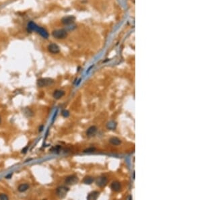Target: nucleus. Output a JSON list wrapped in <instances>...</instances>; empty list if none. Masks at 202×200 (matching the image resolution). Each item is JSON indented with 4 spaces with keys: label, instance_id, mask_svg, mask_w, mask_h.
<instances>
[{
    "label": "nucleus",
    "instance_id": "nucleus-1",
    "mask_svg": "<svg viewBox=\"0 0 202 200\" xmlns=\"http://www.w3.org/2000/svg\"><path fill=\"white\" fill-rule=\"evenodd\" d=\"M28 29L31 31H36L41 35L43 38H49V33L48 32L42 27H39L36 25L35 23L33 22H30L28 24Z\"/></svg>",
    "mask_w": 202,
    "mask_h": 200
},
{
    "label": "nucleus",
    "instance_id": "nucleus-2",
    "mask_svg": "<svg viewBox=\"0 0 202 200\" xmlns=\"http://www.w3.org/2000/svg\"><path fill=\"white\" fill-rule=\"evenodd\" d=\"M54 83V80L51 78H40L37 80V86L40 88L43 87H47L51 86Z\"/></svg>",
    "mask_w": 202,
    "mask_h": 200
},
{
    "label": "nucleus",
    "instance_id": "nucleus-3",
    "mask_svg": "<svg viewBox=\"0 0 202 200\" xmlns=\"http://www.w3.org/2000/svg\"><path fill=\"white\" fill-rule=\"evenodd\" d=\"M52 35L54 38H57V39H64L67 37V33L66 30L58 29L53 31Z\"/></svg>",
    "mask_w": 202,
    "mask_h": 200
},
{
    "label": "nucleus",
    "instance_id": "nucleus-4",
    "mask_svg": "<svg viewBox=\"0 0 202 200\" xmlns=\"http://www.w3.org/2000/svg\"><path fill=\"white\" fill-rule=\"evenodd\" d=\"M68 191H69V188L65 186L59 187L57 189V190H56L57 195H58L59 197H61V198L65 197Z\"/></svg>",
    "mask_w": 202,
    "mask_h": 200
},
{
    "label": "nucleus",
    "instance_id": "nucleus-5",
    "mask_svg": "<svg viewBox=\"0 0 202 200\" xmlns=\"http://www.w3.org/2000/svg\"><path fill=\"white\" fill-rule=\"evenodd\" d=\"M79 181V179L76 175H70V176L67 177L65 180V183L66 185H73L76 183H78Z\"/></svg>",
    "mask_w": 202,
    "mask_h": 200
},
{
    "label": "nucleus",
    "instance_id": "nucleus-6",
    "mask_svg": "<svg viewBox=\"0 0 202 200\" xmlns=\"http://www.w3.org/2000/svg\"><path fill=\"white\" fill-rule=\"evenodd\" d=\"M107 183H108V179L106 177H99L96 180V184L97 186L100 187H103L106 186Z\"/></svg>",
    "mask_w": 202,
    "mask_h": 200
},
{
    "label": "nucleus",
    "instance_id": "nucleus-7",
    "mask_svg": "<svg viewBox=\"0 0 202 200\" xmlns=\"http://www.w3.org/2000/svg\"><path fill=\"white\" fill-rule=\"evenodd\" d=\"M48 51L52 54H57L60 52V49L55 43H51L48 46Z\"/></svg>",
    "mask_w": 202,
    "mask_h": 200
},
{
    "label": "nucleus",
    "instance_id": "nucleus-8",
    "mask_svg": "<svg viewBox=\"0 0 202 200\" xmlns=\"http://www.w3.org/2000/svg\"><path fill=\"white\" fill-rule=\"evenodd\" d=\"M75 17L72 16H66V17L63 18L62 20H61V22L63 24H66V25H69V24H71L72 23H74V22L75 21Z\"/></svg>",
    "mask_w": 202,
    "mask_h": 200
},
{
    "label": "nucleus",
    "instance_id": "nucleus-9",
    "mask_svg": "<svg viewBox=\"0 0 202 200\" xmlns=\"http://www.w3.org/2000/svg\"><path fill=\"white\" fill-rule=\"evenodd\" d=\"M97 130H98V129H97V127H96V126L94 125L91 126V127H90L87 130L86 135L88 137L94 136V135H96V133Z\"/></svg>",
    "mask_w": 202,
    "mask_h": 200
},
{
    "label": "nucleus",
    "instance_id": "nucleus-10",
    "mask_svg": "<svg viewBox=\"0 0 202 200\" xmlns=\"http://www.w3.org/2000/svg\"><path fill=\"white\" fill-rule=\"evenodd\" d=\"M111 188L112 189V190L113 191L115 192H119L120 191V190L121 189V183H119V181H113L111 185Z\"/></svg>",
    "mask_w": 202,
    "mask_h": 200
},
{
    "label": "nucleus",
    "instance_id": "nucleus-11",
    "mask_svg": "<svg viewBox=\"0 0 202 200\" xmlns=\"http://www.w3.org/2000/svg\"><path fill=\"white\" fill-rule=\"evenodd\" d=\"M100 195V192L97 191H94L90 192L87 196V199L92 200V199H96L99 197Z\"/></svg>",
    "mask_w": 202,
    "mask_h": 200
},
{
    "label": "nucleus",
    "instance_id": "nucleus-12",
    "mask_svg": "<svg viewBox=\"0 0 202 200\" xmlns=\"http://www.w3.org/2000/svg\"><path fill=\"white\" fill-rule=\"evenodd\" d=\"M65 95V92L63 90H57L53 92V97L54 98H55L57 100L58 99H60L61 98H62Z\"/></svg>",
    "mask_w": 202,
    "mask_h": 200
},
{
    "label": "nucleus",
    "instance_id": "nucleus-13",
    "mask_svg": "<svg viewBox=\"0 0 202 200\" xmlns=\"http://www.w3.org/2000/svg\"><path fill=\"white\" fill-rule=\"evenodd\" d=\"M117 123L116 121H110L107 123V125H106V127L109 130H115L116 127H117Z\"/></svg>",
    "mask_w": 202,
    "mask_h": 200
},
{
    "label": "nucleus",
    "instance_id": "nucleus-14",
    "mask_svg": "<svg viewBox=\"0 0 202 200\" xmlns=\"http://www.w3.org/2000/svg\"><path fill=\"white\" fill-rule=\"evenodd\" d=\"M109 142L113 146H119L121 143V140L117 137H113L109 140Z\"/></svg>",
    "mask_w": 202,
    "mask_h": 200
},
{
    "label": "nucleus",
    "instance_id": "nucleus-15",
    "mask_svg": "<svg viewBox=\"0 0 202 200\" xmlns=\"http://www.w3.org/2000/svg\"><path fill=\"white\" fill-rule=\"evenodd\" d=\"M28 188H29V185L28 184H26V183H24V184H21L20 185H19L18 190V191L22 193V192L27 191Z\"/></svg>",
    "mask_w": 202,
    "mask_h": 200
},
{
    "label": "nucleus",
    "instance_id": "nucleus-16",
    "mask_svg": "<svg viewBox=\"0 0 202 200\" xmlns=\"http://www.w3.org/2000/svg\"><path fill=\"white\" fill-rule=\"evenodd\" d=\"M94 178L92 177L88 176L84 177L83 180V183L86 185H90L94 182Z\"/></svg>",
    "mask_w": 202,
    "mask_h": 200
},
{
    "label": "nucleus",
    "instance_id": "nucleus-17",
    "mask_svg": "<svg viewBox=\"0 0 202 200\" xmlns=\"http://www.w3.org/2000/svg\"><path fill=\"white\" fill-rule=\"evenodd\" d=\"M95 150H96L95 148L91 147V148H88L84 150V153H92V152H95Z\"/></svg>",
    "mask_w": 202,
    "mask_h": 200
},
{
    "label": "nucleus",
    "instance_id": "nucleus-18",
    "mask_svg": "<svg viewBox=\"0 0 202 200\" xmlns=\"http://www.w3.org/2000/svg\"><path fill=\"white\" fill-rule=\"evenodd\" d=\"M61 115L65 118L68 117L69 116V112L67 110H66V109H65V110H63L62 112H61Z\"/></svg>",
    "mask_w": 202,
    "mask_h": 200
},
{
    "label": "nucleus",
    "instance_id": "nucleus-19",
    "mask_svg": "<svg viewBox=\"0 0 202 200\" xmlns=\"http://www.w3.org/2000/svg\"><path fill=\"white\" fill-rule=\"evenodd\" d=\"M8 197H7V195H5V194H4V193H2V194H0V199H3V200H6L8 199Z\"/></svg>",
    "mask_w": 202,
    "mask_h": 200
},
{
    "label": "nucleus",
    "instance_id": "nucleus-20",
    "mask_svg": "<svg viewBox=\"0 0 202 200\" xmlns=\"http://www.w3.org/2000/svg\"><path fill=\"white\" fill-rule=\"evenodd\" d=\"M12 176V173H11V174H8V175H7V176L5 177V178H6V179H10V177Z\"/></svg>",
    "mask_w": 202,
    "mask_h": 200
},
{
    "label": "nucleus",
    "instance_id": "nucleus-21",
    "mask_svg": "<svg viewBox=\"0 0 202 200\" xmlns=\"http://www.w3.org/2000/svg\"><path fill=\"white\" fill-rule=\"evenodd\" d=\"M1 122H2V118H1V116H0V124H1Z\"/></svg>",
    "mask_w": 202,
    "mask_h": 200
}]
</instances>
